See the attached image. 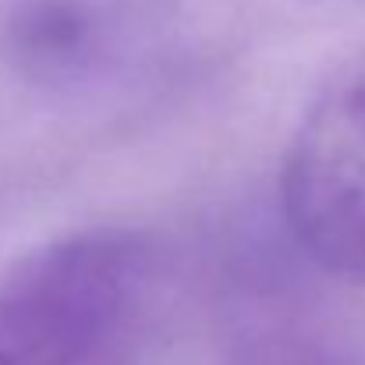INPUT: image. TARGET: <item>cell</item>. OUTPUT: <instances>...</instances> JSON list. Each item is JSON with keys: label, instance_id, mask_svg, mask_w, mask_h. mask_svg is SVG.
<instances>
[{"label": "cell", "instance_id": "obj_1", "mask_svg": "<svg viewBox=\"0 0 365 365\" xmlns=\"http://www.w3.org/2000/svg\"><path fill=\"white\" fill-rule=\"evenodd\" d=\"M153 255L135 231L43 242L0 269L7 365H121L149 305Z\"/></svg>", "mask_w": 365, "mask_h": 365}, {"label": "cell", "instance_id": "obj_2", "mask_svg": "<svg viewBox=\"0 0 365 365\" xmlns=\"http://www.w3.org/2000/svg\"><path fill=\"white\" fill-rule=\"evenodd\" d=\"M280 195L302 248L323 269L365 284V57L302 118L284 156Z\"/></svg>", "mask_w": 365, "mask_h": 365}, {"label": "cell", "instance_id": "obj_3", "mask_svg": "<svg viewBox=\"0 0 365 365\" xmlns=\"http://www.w3.org/2000/svg\"><path fill=\"white\" fill-rule=\"evenodd\" d=\"M100 0H36L14 25L21 61L50 78H78L100 64L114 32Z\"/></svg>", "mask_w": 365, "mask_h": 365}, {"label": "cell", "instance_id": "obj_4", "mask_svg": "<svg viewBox=\"0 0 365 365\" xmlns=\"http://www.w3.org/2000/svg\"><path fill=\"white\" fill-rule=\"evenodd\" d=\"M235 365H351L341 351L309 337H273L248 348Z\"/></svg>", "mask_w": 365, "mask_h": 365}, {"label": "cell", "instance_id": "obj_5", "mask_svg": "<svg viewBox=\"0 0 365 365\" xmlns=\"http://www.w3.org/2000/svg\"><path fill=\"white\" fill-rule=\"evenodd\" d=\"M0 365H7V362H4V359H0Z\"/></svg>", "mask_w": 365, "mask_h": 365}]
</instances>
